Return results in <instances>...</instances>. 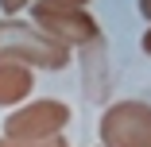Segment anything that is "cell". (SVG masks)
I'll use <instances>...</instances> for the list:
<instances>
[{"instance_id": "cell-1", "label": "cell", "mask_w": 151, "mask_h": 147, "mask_svg": "<svg viewBox=\"0 0 151 147\" xmlns=\"http://www.w3.org/2000/svg\"><path fill=\"white\" fill-rule=\"evenodd\" d=\"M0 62H19L31 70H66L70 47L50 39L43 27L4 16L0 19Z\"/></svg>"}, {"instance_id": "cell-2", "label": "cell", "mask_w": 151, "mask_h": 147, "mask_svg": "<svg viewBox=\"0 0 151 147\" xmlns=\"http://www.w3.org/2000/svg\"><path fill=\"white\" fill-rule=\"evenodd\" d=\"M35 27L66 47H97L101 43V27L85 8H70V4H54V0H35L31 4Z\"/></svg>"}, {"instance_id": "cell-3", "label": "cell", "mask_w": 151, "mask_h": 147, "mask_svg": "<svg viewBox=\"0 0 151 147\" xmlns=\"http://www.w3.org/2000/svg\"><path fill=\"white\" fill-rule=\"evenodd\" d=\"M97 136L105 147H151V105L147 101H112L101 112Z\"/></svg>"}, {"instance_id": "cell-4", "label": "cell", "mask_w": 151, "mask_h": 147, "mask_svg": "<svg viewBox=\"0 0 151 147\" xmlns=\"http://www.w3.org/2000/svg\"><path fill=\"white\" fill-rule=\"evenodd\" d=\"M70 124V105L58 97H39L31 105H16L4 116V136L12 139H54Z\"/></svg>"}, {"instance_id": "cell-5", "label": "cell", "mask_w": 151, "mask_h": 147, "mask_svg": "<svg viewBox=\"0 0 151 147\" xmlns=\"http://www.w3.org/2000/svg\"><path fill=\"white\" fill-rule=\"evenodd\" d=\"M35 89V70L19 62H0V108H16L31 97Z\"/></svg>"}, {"instance_id": "cell-6", "label": "cell", "mask_w": 151, "mask_h": 147, "mask_svg": "<svg viewBox=\"0 0 151 147\" xmlns=\"http://www.w3.org/2000/svg\"><path fill=\"white\" fill-rule=\"evenodd\" d=\"M66 139L54 136V139H12V136H0V147H62Z\"/></svg>"}, {"instance_id": "cell-7", "label": "cell", "mask_w": 151, "mask_h": 147, "mask_svg": "<svg viewBox=\"0 0 151 147\" xmlns=\"http://www.w3.org/2000/svg\"><path fill=\"white\" fill-rule=\"evenodd\" d=\"M35 0H0V12L4 16H16V12H23V8H31Z\"/></svg>"}, {"instance_id": "cell-8", "label": "cell", "mask_w": 151, "mask_h": 147, "mask_svg": "<svg viewBox=\"0 0 151 147\" xmlns=\"http://www.w3.org/2000/svg\"><path fill=\"white\" fill-rule=\"evenodd\" d=\"M136 4H139V16L151 23V0H136Z\"/></svg>"}, {"instance_id": "cell-9", "label": "cell", "mask_w": 151, "mask_h": 147, "mask_svg": "<svg viewBox=\"0 0 151 147\" xmlns=\"http://www.w3.org/2000/svg\"><path fill=\"white\" fill-rule=\"evenodd\" d=\"M139 47H143V54L151 58V27H147V31H143V39H139Z\"/></svg>"}, {"instance_id": "cell-10", "label": "cell", "mask_w": 151, "mask_h": 147, "mask_svg": "<svg viewBox=\"0 0 151 147\" xmlns=\"http://www.w3.org/2000/svg\"><path fill=\"white\" fill-rule=\"evenodd\" d=\"M54 4H70V8H85L89 0H54Z\"/></svg>"}, {"instance_id": "cell-11", "label": "cell", "mask_w": 151, "mask_h": 147, "mask_svg": "<svg viewBox=\"0 0 151 147\" xmlns=\"http://www.w3.org/2000/svg\"><path fill=\"white\" fill-rule=\"evenodd\" d=\"M62 147H66V143H62Z\"/></svg>"}]
</instances>
